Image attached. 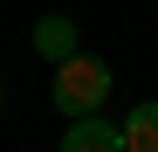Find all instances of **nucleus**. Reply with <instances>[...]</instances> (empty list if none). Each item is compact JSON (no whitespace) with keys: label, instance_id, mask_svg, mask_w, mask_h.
I'll return each mask as SVG.
<instances>
[{"label":"nucleus","instance_id":"1","mask_svg":"<svg viewBox=\"0 0 158 152\" xmlns=\"http://www.w3.org/2000/svg\"><path fill=\"white\" fill-rule=\"evenodd\" d=\"M110 83H117V76H110V62L76 48L69 62H55V90H48V97H55V111H62V118H89V111H103Z\"/></svg>","mask_w":158,"mask_h":152},{"label":"nucleus","instance_id":"2","mask_svg":"<svg viewBox=\"0 0 158 152\" xmlns=\"http://www.w3.org/2000/svg\"><path fill=\"white\" fill-rule=\"evenodd\" d=\"M55 152H124V124H103L96 111L89 118H69V132Z\"/></svg>","mask_w":158,"mask_h":152},{"label":"nucleus","instance_id":"3","mask_svg":"<svg viewBox=\"0 0 158 152\" xmlns=\"http://www.w3.org/2000/svg\"><path fill=\"white\" fill-rule=\"evenodd\" d=\"M76 48H83V28H76L69 14H41V21H35V56H48V62H69Z\"/></svg>","mask_w":158,"mask_h":152},{"label":"nucleus","instance_id":"4","mask_svg":"<svg viewBox=\"0 0 158 152\" xmlns=\"http://www.w3.org/2000/svg\"><path fill=\"white\" fill-rule=\"evenodd\" d=\"M124 152H158V97L131 104V118H124Z\"/></svg>","mask_w":158,"mask_h":152}]
</instances>
